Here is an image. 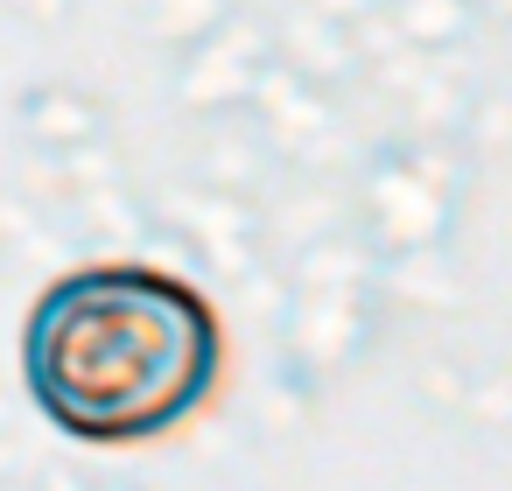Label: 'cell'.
<instances>
[{"mask_svg": "<svg viewBox=\"0 0 512 491\" xmlns=\"http://www.w3.org/2000/svg\"><path fill=\"white\" fill-rule=\"evenodd\" d=\"M218 372V309L141 260L50 281L22 323V386L71 442H155L218 393Z\"/></svg>", "mask_w": 512, "mask_h": 491, "instance_id": "1", "label": "cell"}]
</instances>
